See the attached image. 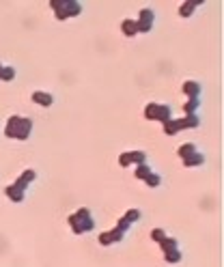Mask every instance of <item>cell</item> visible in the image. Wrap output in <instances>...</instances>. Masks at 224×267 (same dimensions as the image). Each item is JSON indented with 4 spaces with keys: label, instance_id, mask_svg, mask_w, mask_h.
Returning a JSON list of instances; mask_svg holds the SVG:
<instances>
[{
    "label": "cell",
    "instance_id": "obj_1",
    "mask_svg": "<svg viewBox=\"0 0 224 267\" xmlns=\"http://www.w3.org/2000/svg\"><path fill=\"white\" fill-rule=\"evenodd\" d=\"M32 127H35V123H32L30 116L11 114L9 119H6V123H4V136L9 140L26 142L30 138V134H32Z\"/></svg>",
    "mask_w": 224,
    "mask_h": 267
},
{
    "label": "cell",
    "instance_id": "obj_2",
    "mask_svg": "<svg viewBox=\"0 0 224 267\" xmlns=\"http://www.w3.org/2000/svg\"><path fill=\"white\" fill-rule=\"evenodd\" d=\"M67 224L74 235H89L95 231V216L89 207H78L74 213H69Z\"/></svg>",
    "mask_w": 224,
    "mask_h": 267
},
{
    "label": "cell",
    "instance_id": "obj_3",
    "mask_svg": "<svg viewBox=\"0 0 224 267\" xmlns=\"http://www.w3.org/2000/svg\"><path fill=\"white\" fill-rule=\"evenodd\" d=\"M48 6L58 22H67V19L78 17L82 13V4L78 0H50Z\"/></svg>",
    "mask_w": 224,
    "mask_h": 267
},
{
    "label": "cell",
    "instance_id": "obj_4",
    "mask_svg": "<svg viewBox=\"0 0 224 267\" xmlns=\"http://www.w3.org/2000/svg\"><path fill=\"white\" fill-rule=\"evenodd\" d=\"M142 116L147 121H155V123H166L173 119V108H170V103H157V101H149L147 106L142 110Z\"/></svg>",
    "mask_w": 224,
    "mask_h": 267
},
{
    "label": "cell",
    "instance_id": "obj_5",
    "mask_svg": "<svg viewBox=\"0 0 224 267\" xmlns=\"http://www.w3.org/2000/svg\"><path fill=\"white\" fill-rule=\"evenodd\" d=\"M136 22V28H138V35H147V32L153 30V24H155V11L149 9V6H142L138 11V15L134 17Z\"/></svg>",
    "mask_w": 224,
    "mask_h": 267
},
{
    "label": "cell",
    "instance_id": "obj_6",
    "mask_svg": "<svg viewBox=\"0 0 224 267\" xmlns=\"http://www.w3.org/2000/svg\"><path fill=\"white\" fill-rule=\"evenodd\" d=\"M118 166L121 168H129V166H140V164H147L149 158L147 153L140 151V149H134V151H123L118 155Z\"/></svg>",
    "mask_w": 224,
    "mask_h": 267
},
{
    "label": "cell",
    "instance_id": "obj_7",
    "mask_svg": "<svg viewBox=\"0 0 224 267\" xmlns=\"http://www.w3.org/2000/svg\"><path fill=\"white\" fill-rule=\"evenodd\" d=\"M123 239H125V233H121L116 226H112V229L102 231L100 235H97V244H100L102 248H110L112 244H121Z\"/></svg>",
    "mask_w": 224,
    "mask_h": 267
},
{
    "label": "cell",
    "instance_id": "obj_8",
    "mask_svg": "<svg viewBox=\"0 0 224 267\" xmlns=\"http://www.w3.org/2000/svg\"><path fill=\"white\" fill-rule=\"evenodd\" d=\"M30 101L35 103V106L50 108V106H54V95H52L50 90H41V89H37V90H32V93H30Z\"/></svg>",
    "mask_w": 224,
    "mask_h": 267
},
{
    "label": "cell",
    "instance_id": "obj_9",
    "mask_svg": "<svg viewBox=\"0 0 224 267\" xmlns=\"http://www.w3.org/2000/svg\"><path fill=\"white\" fill-rule=\"evenodd\" d=\"M181 93L186 95V99H201L203 87L199 80H186L181 84Z\"/></svg>",
    "mask_w": 224,
    "mask_h": 267
},
{
    "label": "cell",
    "instance_id": "obj_10",
    "mask_svg": "<svg viewBox=\"0 0 224 267\" xmlns=\"http://www.w3.org/2000/svg\"><path fill=\"white\" fill-rule=\"evenodd\" d=\"M35 179H37V171L35 168H26V171H22L17 175V179L13 181L17 187H22V190H28V185L35 183Z\"/></svg>",
    "mask_w": 224,
    "mask_h": 267
},
{
    "label": "cell",
    "instance_id": "obj_11",
    "mask_svg": "<svg viewBox=\"0 0 224 267\" xmlns=\"http://www.w3.org/2000/svg\"><path fill=\"white\" fill-rule=\"evenodd\" d=\"M203 2L201 0H183V2L179 4V9H177V13H179V17L183 19H188V17H192L196 11H199V6Z\"/></svg>",
    "mask_w": 224,
    "mask_h": 267
},
{
    "label": "cell",
    "instance_id": "obj_12",
    "mask_svg": "<svg viewBox=\"0 0 224 267\" xmlns=\"http://www.w3.org/2000/svg\"><path fill=\"white\" fill-rule=\"evenodd\" d=\"M4 196L11 200V203H24L26 200V190H22V187H17L15 183H9L4 187Z\"/></svg>",
    "mask_w": 224,
    "mask_h": 267
},
{
    "label": "cell",
    "instance_id": "obj_13",
    "mask_svg": "<svg viewBox=\"0 0 224 267\" xmlns=\"http://www.w3.org/2000/svg\"><path fill=\"white\" fill-rule=\"evenodd\" d=\"M181 164L186 166V168H199V166L205 164V155H203L201 151H194L192 155L183 158V160H181Z\"/></svg>",
    "mask_w": 224,
    "mask_h": 267
},
{
    "label": "cell",
    "instance_id": "obj_14",
    "mask_svg": "<svg viewBox=\"0 0 224 267\" xmlns=\"http://www.w3.org/2000/svg\"><path fill=\"white\" fill-rule=\"evenodd\" d=\"M121 32H123V37H127V39H134L138 35V28H136L134 17H125L123 19V22H121Z\"/></svg>",
    "mask_w": 224,
    "mask_h": 267
},
{
    "label": "cell",
    "instance_id": "obj_15",
    "mask_svg": "<svg viewBox=\"0 0 224 267\" xmlns=\"http://www.w3.org/2000/svg\"><path fill=\"white\" fill-rule=\"evenodd\" d=\"M181 129H199L201 127V116L199 114H186L181 116Z\"/></svg>",
    "mask_w": 224,
    "mask_h": 267
},
{
    "label": "cell",
    "instance_id": "obj_16",
    "mask_svg": "<svg viewBox=\"0 0 224 267\" xmlns=\"http://www.w3.org/2000/svg\"><path fill=\"white\" fill-rule=\"evenodd\" d=\"M162 132L166 134V136H177L179 132H183L181 129V121L179 119H170V121H166L162 125Z\"/></svg>",
    "mask_w": 224,
    "mask_h": 267
},
{
    "label": "cell",
    "instance_id": "obj_17",
    "mask_svg": "<svg viewBox=\"0 0 224 267\" xmlns=\"http://www.w3.org/2000/svg\"><path fill=\"white\" fill-rule=\"evenodd\" d=\"M15 80V67L0 63V82H13Z\"/></svg>",
    "mask_w": 224,
    "mask_h": 267
},
{
    "label": "cell",
    "instance_id": "obj_18",
    "mask_svg": "<svg viewBox=\"0 0 224 267\" xmlns=\"http://www.w3.org/2000/svg\"><path fill=\"white\" fill-rule=\"evenodd\" d=\"M123 220H125V222H129L131 226H134L136 222H138V220H140L142 218V211L140 209H138V207H129V209L127 211H125L123 213V216H121Z\"/></svg>",
    "mask_w": 224,
    "mask_h": 267
},
{
    "label": "cell",
    "instance_id": "obj_19",
    "mask_svg": "<svg viewBox=\"0 0 224 267\" xmlns=\"http://www.w3.org/2000/svg\"><path fill=\"white\" fill-rule=\"evenodd\" d=\"M194 151H199V149H196V142H183V145L177 147V155H179V160L188 158V155H192Z\"/></svg>",
    "mask_w": 224,
    "mask_h": 267
},
{
    "label": "cell",
    "instance_id": "obj_20",
    "mask_svg": "<svg viewBox=\"0 0 224 267\" xmlns=\"http://www.w3.org/2000/svg\"><path fill=\"white\" fill-rule=\"evenodd\" d=\"M164 261H166L168 265H177V263H181V261H183V252H181V248L170 250V252H164Z\"/></svg>",
    "mask_w": 224,
    "mask_h": 267
},
{
    "label": "cell",
    "instance_id": "obj_21",
    "mask_svg": "<svg viewBox=\"0 0 224 267\" xmlns=\"http://www.w3.org/2000/svg\"><path fill=\"white\" fill-rule=\"evenodd\" d=\"M183 116L186 114H199L201 110V99H186V103H183Z\"/></svg>",
    "mask_w": 224,
    "mask_h": 267
},
{
    "label": "cell",
    "instance_id": "obj_22",
    "mask_svg": "<svg viewBox=\"0 0 224 267\" xmlns=\"http://www.w3.org/2000/svg\"><path fill=\"white\" fill-rule=\"evenodd\" d=\"M151 173H153V171H151L149 162H147V164H140V166H134V179H138V181H144Z\"/></svg>",
    "mask_w": 224,
    "mask_h": 267
},
{
    "label": "cell",
    "instance_id": "obj_23",
    "mask_svg": "<svg viewBox=\"0 0 224 267\" xmlns=\"http://www.w3.org/2000/svg\"><path fill=\"white\" fill-rule=\"evenodd\" d=\"M157 246H160V250H162V255H164V252H170V250H177V248H179V242H177V237H166V239H164V242H160V244H157Z\"/></svg>",
    "mask_w": 224,
    "mask_h": 267
},
{
    "label": "cell",
    "instance_id": "obj_24",
    "mask_svg": "<svg viewBox=\"0 0 224 267\" xmlns=\"http://www.w3.org/2000/svg\"><path fill=\"white\" fill-rule=\"evenodd\" d=\"M142 183L147 185V187H160L162 185V175L160 173H151L149 177L142 181Z\"/></svg>",
    "mask_w": 224,
    "mask_h": 267
},
{
    "label": "cell",
    "instance_id": "obj_25",
    "mask_svg": "<svg viewBox=\"0 0 224 267\" xmlns=\"http://www.w3.org/2000/svg\"><path fill=\"white\" fill-rule=\"evenodd\" d=\"M168 237V233L162 229V226H155L153 231H151V242H155V244H160V242H164V239Z\"/></svg>",
    "mask_w": 224,
    "mask_h": 267
},
{
    "label": "cell",
    "instance_id": "obj_26",
    "mask_svg": "<svg viewBox=\"0 0 224 267\" xmlns=\"http://www.w3.org/2000/svg\"><path fill=\"white\" fill-rule=\"evenodd\" d=\"M116 229L121 231V233H125V235H127V233L131 231V224H129V222H125L123 218H118V220H116Z\"/></svg>",
    "mask_w": 224,
    "mask_h": 267
}]
</instances>
